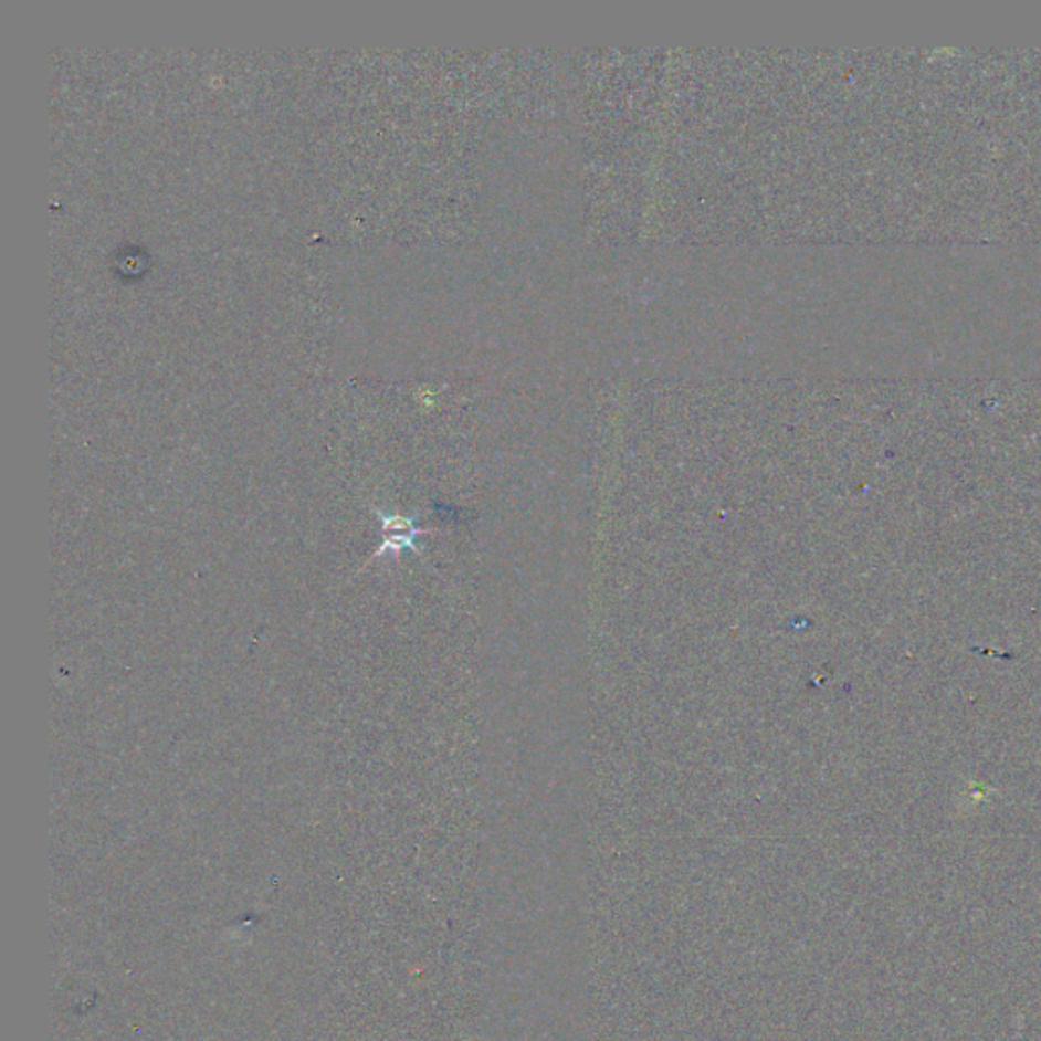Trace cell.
<instances>
[{
	"mask_svg": "<svg viewBox=\"0 0 1041 1041\" xmlns=\"http://www.w3.org/2000/svg\"><path fill=\"white\" fill-rule=\"evenodd\" d=\"M375 517L381 520L382 544L379 549L372 554V558H382L387 554L397 556L403 549H416V539L420 535H425V529H420L416 525V517H406L399 513H385L379 507H372Z\"/></svg>",
	"mask_w": 1041,
	"mask_h": 1041,
	"instance_id": "6da1fadb",
	"label": "cell"
}]
</instances>
